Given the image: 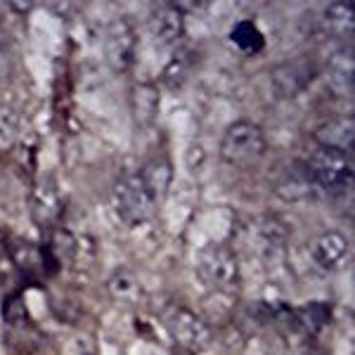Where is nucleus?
Returning <instances> with one entry per match:
<instances>
[{
	"instance_id": "nucleus-11",
	"label": "nucleus",
	"mask_w": 355,
	"mask_h": 355,
	"mask_svg": "<svg viewBox=\"0 0 355 355\" xmlns=\"http://www.w3.org/2000/svg\"><path fill=\"white\" fill-rule=\"evenodd\" d=\"M137 175H140L142 185L147 187L150 197L154 199V204H157V202H162L166 197V192H168L171 180H173V168H171V162L166 157H157L142 166Z\"/></svg>"
},
{
	"instance_id": "nucleus-8",
	"label": "nucleus",
	"mask_w": 355,
	"mask_h": 355,
	"mask_svg": "<svg viewBox=\"0 0 355 355\" xmlns=\"http://www.w3.org/2000/svg\"><path fill=\"white\" fill-rule=\"evenodd\" d=\"M150 33L162 45H175L185 36V12L171 5H159L150 15Z\"/></svg>"
},
{
	"instance_id": "nucleus-14",
	"label": "nucleus",
	"mask_w": 355,
	"mask_h": 355,
	"mask_svg": "<svg viewBox=\"0 0 355 355\" xmlns=\"http://www.w3.org/2000/svg\"><path fill=\"white\" fill-rule=\"evenodd\" d=\"M327 88L336 95L353 93V53H339L327 67Z\"/></svg>"
},
{
	"instance_id": "nucleus-19",
	"label": "nucleus",
	"mask_w": 355,
	"mask_h": 355,
	"mask_svg": "<svg viewBox=\"0 0 355 355\" xmlns=\"http://www.w3.org/2000/svg\"><path fill=\"white\" fill-rule=\"evenodd\" d=\"M192 67V60H190V50L187 48H180L175 50V55L171 57V62L166 64V71H164V81L171 85V88H178L182 81H185L187 71Z\"/></svg>"
},
{
	"instance_id": "nucleus-7",
	"label": "nucleus",
	"mask_w": 355,
	"mask_h": 355,
	"mask_svg": "<svg viewBox=\"0 0 355 355\" xmlns=\"http://www.w3.org/2000/svg\"><path fill=\"white\" fill-rule=\"evenodd\" d=\"M137 53V33L130 21L116 19L112 21L105 36V57L114 71L123 73L135 64Z\"/></svg>"
},
{
	"instance_id": "nucleus-12",
	"label": "nucleus",
	"mask_w": 355,
	"mask_h": 355,
	"mask_svg": "<svg viewBox=\"0 0 355 355\" xmlns=\"http://www.w3.org/2000/svg\"><path fill=\"white\" fill-rule=\"evenodd\" d=\"M130 110L137 125H150L159 114V88L154 83H137L130 93Z\"/></svg>"
},
{
	"instance_id": "nucleus-9",
	"label": "nucleus",
	"mask_w": 355,
	"mask_h": 355,
	"mask_svg": "<svg viewBox=\"0 0 355 355\" xmlns=\"http://www.w3.org/2000/svg\"><path fill=\"white\" fill-rule=\"evenodd\" d=\"M348 239L341 232L329 230L322 232L311 246V256L315 261V266L322 268V270H339L343 266V261L348 259Z\"/></svg>"
},
{
	"instance_id": "nucleus-3",
	"label": "nucleus",
	"mask_w": 355,
	"mask_h": 355,
	"mask_svg": "<svg viewBox=\"0 0 355 355\" xmlns=\"http://www.w3.org/2000/svg\"><path fill=\"white\" fill-rule=\"evenodd\" d=\"M197 275L209 289L230 291L239 284L237 254L225 244H209L199 251Z\"/></svg>"
},
{
	"instance_id": "nucleus-16",
	"label": "nucleus",
	"mask_w": 355,
	"mask_h": 355,
	"mask_svg": "<svg viewBox=\"0 0 355 355\" xmlns=\"http://www.w3.org/2000/svg\"><path fill=\"white\" fill-rule=\"evenodd\" d=\"M230 38L239 50H244V53H259L263 48V33L251 19L237 21L230 31Z\"/></svg>"
},
{
	"instance_id": "nucleus-4",
	"label": "nucleus",
	"mask_w": 355,
	"mask_h": 355,
	"mask_svg": "<svg viewBox=\"0 0 355 355\" xmlns=\"http://www.w3.org/2000/svg\"><path fill=\"white\" fill-rule=\"evenodd\" d=\"M114 206L116 214L128 223V225H140V223L150 220L154 214V199L150 197L147 187L142 185L140 175L128 173L119 178L114 185Z\"/></svg>"
},
{
	"instance_id": "nucleus-22",
	"label": "nucleus",
	"mask_w": 355,
	"mask_h": 355,
	"mask_svg": "<svg viewBox=\"0 0 355 355\" xmlns=\"http://www.w3.org/2000/svg\"><path fill=\"white\" fill-rule=\"evenodd\" d=\"M10 251H8V239H5V234H3V230H0V261L8 256Z\"/></svg>"
},
{
	"instance_id": "nucleus-13",
	"label": "nucleus",
	"mask_w": 355,
	"mask_h": 355,
	"mask_svg": "<svg viewBox=\"0 0 355 355\" xmlns=\"http://www.w3.org/2000/svg\"><path fill=\"white\" fill-rule=\"evenodd\" d=\"M31 206H33V218L43 223V225H50L60 216V194H57V187L50 178H45V180L36 185Z\"/></svg>"
},
{
	"instance_id": "nucleus-15",
	"label": "nucleus",
	"mask_w": 355,
	"mask_h": 355,
	"mask_svg": "<svg viewBox=\"0 0 355 355\" xmlns=\"http://www.w3.org/2000/svg\"><path fill=\"white\" fill-rule=\"evenodd\" d=\"M107 291L116 303L121 306H135L142 299V287L140 282L133 277L130 272H116L114 277L107 282Z\"/></svg>"
},
{
	"instance_id": "nucleus-2",
	"label": "nucleus",
	"mask_w": 355,
	"mask_h": 355,
	"mask_svg": "<svg viewBox=\"0 0 355 355\" xmlns=\"http://www.w3.org/2000/svg\"><path fill=\"white\" fill-rule=\"evenodd\" d=\"M303 164H306L313 187H320V190L327 192H343L346 187H351L353 164L346 152L318 147Z\"/></svg>"
},
{
	"instance_id": "nucleus-10",
	"label": "nucleus",
	"mask_w": 355,
	"mask_h": 355,
	"mask_svg": "<svg viewBox=\"0 0 355 355\" xmlns=\"http://www.w3.org/2000/svg\"><path fill=\"white\" fill-rule=\"evenodd\" d=\"M315 140L320 147H329V150H339L351 154L355 142V123L351 116H336L329 119L315 130Z\"/></svg>"
},
{
	"instance_id": "nucleus-21",
	"label": "nucleus",
	"mask_w": 355,
	"mask_h": 355,
	"mask_svg": "<svg viewBox=\"0 0 355 355\" xmlns=\"http://www.w3.org/2000/svg\"><path fill=\"white\" fill-rule=\"evenodd\" d=\"M17 135V114L8 107H0V147H10Z\"/></svg>"
},
{
	"instance_id": "nucleus-1",
	"label": "nucleus",
	"mask_w": 355,
	"mask_h": 355,
	"mask_svg": "<svg viewBox=\"0 0 355 355\" xmlns=\"http://www.w3.org/2000/svg\"><path fill=\"white\" fill-rule=\"evenodd\" d=\"M268 150L266 133L254 121H234L227 125L220 140V157L232 166H251L259 164Z\"/></svg>"
},
{
	"instance_id": "nucleus-5",
	"label": "nucleus",
	"mask_w": 355,
	"mask_h": 355,
	"mask_svg": "<svg viewBox=\"0 0 355 355\" xmlns=\"http://www.w3.org/2000/svg\"><path fill=\"white\" fill-rule=\"evenodd\" d=\"M166 329L175 339L178 346L187 348L192 353H202L214 341V331L209 322L199 318L197 313L187 311V308H171L166 313Z\"/></svg>"
},
{
	"instance_id": "nucleus-17",
	"label": "nucleus",
	"mask_w": 355,
	"mask_h": 355,
	"mask_svg": "<svg viewBox=\"0 0 355 355\" xmlns=\"http://www.w3.org/2000/svg\"><path fill=\"white\" fill-rule=\"evenodd\" d=\"M296 318H299V322L303 324V329L308 331V334H320L324 327H327L329 322V306L327 303H306L303 308H299V313H296Z\"/></svg>"
},
{
	"instance_id": "nucleus-20",
	"label": "nucleus",
	"mask_w": 355,
	"mask_h": 355,
	"mask_svg": "<svg viewBox=\"0 0 355 355\" xmlns=\"http://www.w3.org/2000/svg\"><path fill=\"white\" fill-rule=\"evenodd\" d=\"M50 251H53V256L60 263H71L73 259H76V254H78V244H76V239L71 237L69 232H62V230H57L53 234V239H50V246H48Z\"/></svg>"
},
{
	"instance_id": "nucleus-18",
	"label": "nucleus",
	"mask_w": 355,
	"mask_h": 355,
	"mask_svg": "<svg viewBox=\"0 0 355 355\" xmlns=\"http://www.w3.org/2000/svg\"><path fill=\"white\" fill-rule=\"evenodd\" d=\"M324 24L334 33H346L353 31L355 26V8L353 3H331L324 10Z\"/></svg>"
},
{
	"instance_id": "nucleus-6",
	"label": "nucleus",
	"mask_w": 355,
	"mask_h": 355,
	"mask_svg": "<svg viewBox=\"0 0 355 355\" xmlns=\"http://www.w3.org/2000/svg\"><path fill=\"white\" fill-rule=\"evenodd\" d=\"M315 64L311 57L301 55L294 60H284L270 71V83L282 100H294L299 97L315 78Z\"/></svg>"
}]
</instances>
